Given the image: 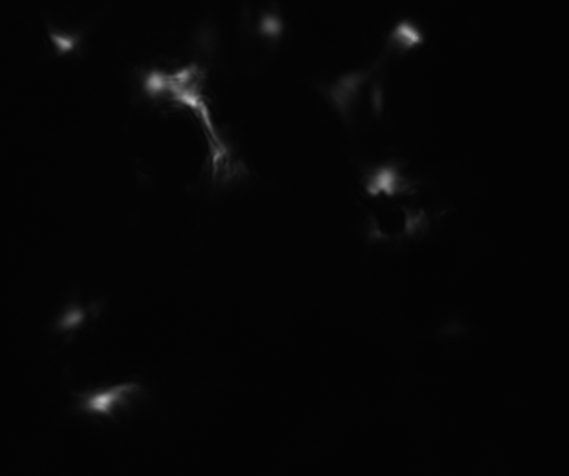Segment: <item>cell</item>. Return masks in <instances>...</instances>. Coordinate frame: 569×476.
<instances>
[{
    "mask_svg": "<svg viewBox=\"0 0 569 476\" xmlns=\"http://www.w3.org/2000/svg\"><path fill=\"white\" fill-rule=\"evenodd\" d=\"M199 81L198 70L189 68L174 74L152 73L147 79V88L154 94L168 93L197 111L207 126L210 139L213 173L220 175V173H228L230 170V153L210 122L207 108L199 92Z\"/></svg>",
    "mask_w": 569,
    "mask_h": 476,
    "instance_id": "cell-1",
    "label": "cell"
},
{
    "mask_svg": "<svg viewBox=\"0 0 569 476\" xmlns=\"http://www.w3.org/2000/svg\"><path fill=\"white\" fill-rule=\"evenodd\" d=\"M426 30L419 21L412 18H400L390 28L385 38V48L399 54L422 44Z\"/></svg>",
    "mask_w": 569,
    "mask_h": 476,
    "instance_id": "cell-2",
    "label": "cell"
},
{
    "mask_svg": "<svg viewBox=\"0 0 569 476\" xmlns=\"http://www.w3.org/2000/svg\"><path fill=\"white\" fill-rule=\"evenodd\" d=\"M136 385L123 384L103 391H90L78 395L79 407L89 413L109 414L113 406L134 391Z\"/></svg>",
    "mask_w": 569,
    "mask_h": 476,
    "instance_id": "cell-3",
    "label": "cell"
}]
</instances>
